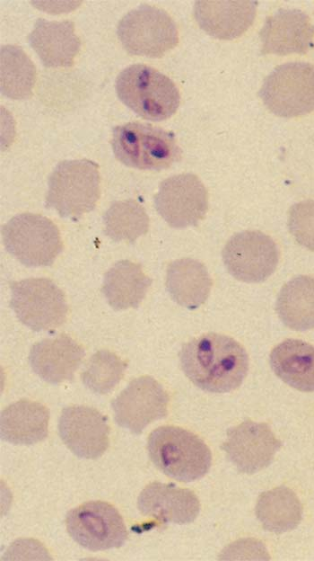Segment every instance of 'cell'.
Returning <instances> with one entry per match:
<instances>
[{"label":"cell","instance_id":"6da1fadb","mask_svg":"<svg viewBox=\"0 0 314 561\" xmlns=\"http://www.w3.org/2000/svg\"><path fill=\"white\" fill-rule=\"evenodd\" d=\"M185 375L199 388L225 393L239 387L249 370L244 347L233 338L209 333L185 343L179 352Z\"/></svg>","mask_w":314,"mask_h":561},{"label":"cell","instance_id":"7a4b0ae2","mask_svg":"<svg viewBox=\"0 0 314 561\" xmlns=\"http://www.w3.org/2000/svg\"><path fill=\"white\" fill-rule=\"evenodd\" d=\"M147 450L154 466L169 477L191 482L209 470L212 455L205 441L177 426H161L148 437Z\"/></svg>","mask_w":314,"mask_h":561},{"label":"cell","instance_id":"3957f363","mask_svg":"<svg viewBox=\"0 0 314 561\" xmlns=\"http://www.w3.org/2000/svg\"><path fill=\"white\" fill-rule=\"evenodd\" d=\"M116 92L119 100L140 117L163 120L171 117L180 102L173 81L144 64H133L117 76Z\"/></svg>","mask_w":314,"mask_h":561},{"label":"cell","instance_id":"277c9868","mask_svg":"<svg viewBox=\"0 0 314 561\" xmlns=\"http://www.w3.org/2000/svg\"><path fill=\"white\" fill-rule=\"evenodd\" d=\"M110 143L119 162L141 170L166 169L181 158L174 134L148 123L132 121L115 127Z\"/></svg>","mask_w":314,"mask_h":561},{"label":"cell","instance_id":"5b68a950","mask_svg":"<svg viewBox=\"0 0 314 561\" xmlns=\"http://www.w3.org/2000/svg\"><path fill=\"white\" fill-rule=\"evenodd\" d=\"M48 186L46 208L76 221L96 207L100 198L99 165L89 159L61 161L52 171Z\"/></svg>","mask_w":314,"mask_h":561},{"label":"cell","instance_id":"8992f818","mask_svg":"<svg viewBox=\"0 0 314 561\" xmlns=\"http://www.w3.org/2000/svg\"><path fill=\"white\" fill-rule=\"evenodd\" d=\"M2 236L7 252L28 267L51 266L63 249L57 227L39 214L14 216L2 227Z\"/></svg>","mask_w":314,"mask_h":561},{"label":"cell","instance_id":"52a82bcc","mask_svg":"<svg viewBox=\"0 0 314 561\" xmlns=\"http://www.w3.org/2000/svg\"><path fill=\"white\" fill-rule=\"evenodd\" d=\"M118 37L131 55L161 58L175 48L179 33L175 22L163 9L141 4L118 22Z\"/></svg>","mask_w":314,"mask_h":561},{"label":"cell","instance_id":"ba28073f","mask_svg":"<svg viewBox=\"0 0 314 561\" xmlns=\"http://www.w3.org/2000/svg\"><path fill=\"white\" fill-rule=\"evenodd\" d=\"M259 96L274 114L293 118L314 110V66L290 62L275 67L265 79Z\"/></svg>","mask_w":314,"mask_h":561},{"label":"cell","instance_id":"9c48e42d","mask_svg":"<svg viewBox=\"0 0 314 561\" xmlns=\"http://www.w3.org/2000/svg\"><path fill=\"white\" fill-rule=\"evenodd\" d=\"M10 307L22 324L39 332L53 330L66 319L64 292L48 278H29L10 283Z\"/></svg>","mask_w":314,"mask_h":561},{"label":"cell","instance_id":"30bf717a","mask_svg":"<svg viewBox=\"0 0 314 561\" xmlns=\"http://www.w3.org/2000/svg\"><path fill=\"white\" fill-rule=\"evenodd\" d=\"M65 526L77 544L92 551L118 548L127 539L122 516L103 501H90L71 509L65 516Z\"/></svg>","mask_w":314,"mask_h":561},{"label":"cell","instance_id":"8fae6325","mask_svg":"<svg viewBox=\"0 0 314 561\" xmlns=\"http://www.w3.org/2000/svg\"><path fill=\"white\" fill-rule=\"evenodd\" d=\"M222 261L235 279L249 283L266 280L275 271L279 252L275 242L260 231H243L225 244Z\"/></svg>","mask_w":314,"mask_h":561},{"label":"cell","instance_id":"7c38bea8","mask_svg":"<svg viewBox=\"0 0 314 561\" xmlns=\"http://www.w3.org/2000/svg\"><path fill=\"white\" fill-rule=\"evenodd\" d=\"M154 206L172 227L196 226L208 209L207 191L196 174H176L161 183L154 196Z\"/></svg>","mask_w":314,"mask_h":561},{"label":"cell","instance_id":"4fadbf2b","mask_svg":"<svg viewBox=\"0 0 314 561\" xmlns=\"http://www.w3.org/2000/svg\"><path fill=\"white\" fill-rule=\"evenodd\" d=\"M169 396L163 387L150 376L130 383L112 400L111 407L118 426L139 434L153 421L166 417Z\"/></svg>","mask_w":314,"mask_h":561},{"label":"cell","instance_id":"5bb4252c","mask_svg":"<svg viewBox=\"0 0 314 561\" xmlns=\"http://www.w3.org/2000/svg\"><path fill=\"white\" fill-rule=\"evenodd\" d=\"M58 434L65 445L82 459H98L109 445L107 417L86 405H71L62 410Z\"/></svg>","mask_w":314,"mask_h":561},{"label":"cell","instance_id":"9a60e30c","mask_svg":"<svg viewBox=\"0 0 314 561\" xmlns=\"http://www.w3.org/2000/svg\"><path fill=\"white\" fill-rule=\"evenodd\" d=\"M281 446L267 423L246 420L227 431L222 449L238 470L253 474L269 466Z\"/></svg>","mask_w":314,"mask_h":561},{"label":"cell","instance_id":"2e32d148","mask_svg":"<svg viewBox=\"0 0 314 561\" xmlns=\"http://www.w3.org/2000/svg\"><path fill=\"white\" fill-rule=\"evenodd\" d=\"M314 25L298 9H280L269 16L260 31L264 55L304 54L313 46Z\"/></svg>","mask_w":314,"mask_h":561},{"label":"cell","instance_id":"e0dca14e","mask_svg":"<svg viewBox=\"0 0 314 561\" xmlns=\"http://www.w3.org/2000/svg\"><path fill=\"white\" fill-rule=\"evenodd\" d=\"M139 512L162 522L190 523L200 511L196 495L174 484L153 482L147 485L137 499Z\"/></svg>","mask_w":314,"mask_h":561},{"label":"cell","instance_id":"ac0fdd59","mask_svg":"<svg viewBox=\"0 0 314 561\" xmlns=\"http://www.w3.org/2000/svg\"><path fill=\"white\" fill-rule=\"evenodd\" d=\"M83 357V348L70 336L62 334L34 343L29 361L32 370L41 379L59 384L74 379Z\"/></svg>","mask_w":314,"mask_h":561},{"label":"cell","instance_id":"d6986e66","mask_svg":"<svg viewBox=\"0 0 314 561\" xmlns=\"http://www.w3.org/2000/svg\"><path fill=\"white\" fill-rule=\"evenodd\" d=\"M257 2L197 1L194 16L202 30L214 38L233 40L253 23Z\"/></svg>","mask_w":314,"mask_h":561},{"label":"cell","instance_id":"ffe728a7","mask_svg":"<svg viewBox=\"0 0 314 561\" xmlns=\"http://www.w3.org/2000/svg\"><path fill=\"white\" fill-rule=\"evenodd\" d=\"M28 40L42 64L48 67L72 66L81 49V40L70 20L39 18L28 35Z\"/></svg>","mask_w":314,"mask_h":561},{"label":"cell","instance_id":"44dd1931","mask_svg":"<svg viewBox=\"0 0 314 561\" xmlns=\"http://www.w3.org/2000/svg\"><path fill=\"white\" fill-rule=\"evenodd\" d=\"M48 421L49 411L45 405L21 399L2 410L1 439L16 445L35 444L48 436Z\"/></svg>","mask_w":314,"mask_h":561},{"label":"cell","instance_id":"7402d4cb","mask_svg":"<svg viewBox=\"0 0 314 561\" xmlns=\"http://www.w3.org/2000/svg\"><path fill=\"white\" fill-rule=\"evenodd\" d=\"M275 374L292 387L314 392V346L298 339H287L270 353Z\"/></svg>","mask_w":314,"mask_h":561},{"label":"cell","instance_id":"603a6c76","mask_svg":"<svg viewBox=\"0 0 314 561\" xmlns=\"http://www.w3.org/2000/svg\"><path fill=\"white\" fill-rule=\"evenodd\" d=\"M212 285L206 267L199 261L182 258L168 265L167 290L171 298L184 307L192 310L204 304Z\"/></svg>","mask_w":314,"mask_h":561},{"label":"cell","instance_id":"cb8c5ba5","mask_svg":"<svg viewBox=\"0 0 314 561\" xmlns=\"http://www.w3.org/2000/svg\"><path fill=\"white\" fill-rule=\"evenodd\" d=\"M151 283L152 280L145 275L141 264L121 260L105 273L101 291L115 310L136 308Z\"/></svg>","mask_w":314,"mask_h":561},{"label":"cell","instance_id":"d4e9b609","mask_svg":"<svg viewBox=\"0 0 314 561\" xmlns=\"http://www.w3.org/2000/svg\"><path fill=\"white\" fill-rule=\"evenodd\" d=\"M283 324L295 331L314 328V278L299 275L281 289L275 304Z\"/></svg>","mask_w":314,"mask_h":561},{"label":"cell","instance_id":"484cf974","mask_svg":"<svg viewBox=\"0 0 314 561\" xmlns=\"http://www.w3.org/2000/svg\"><path fill=\"white\" fill-rule=\"evenodd\" d=\"M256 515L265 530L283 533L299 525L302 519V506L296 494L282 485L260 494Z\"/></svg>","mask_w":314,"mask_h":561},{"label":"cell","instance_id":"4316f807","mask_svg":"<svg viewBox=\"0 0 314 561\" xmlns=\"http://www.w3.org/2000/svg\"><path fill=\"white\" fill-rule=\"evenodd\" d=\"M36 79V68L24 50L17 45L1 48V93L8 98H29Z\"/></svg>","mask_w":314,"mask_h":561},{"label":"cell","instance_id":"83f0119b","mask_svg":"<svg viewBox=\"0 0 314 561\" xmlns=\"http://www.w3.org/2000/svg\"><path fill=\"white\" fill-rule=\"evenodd\" d=\"M104 234L114 242L133 244L149 228V218L144 207L135 200L113 202L103 216Z\"/></svg>","mask_w":314,"mask_h":561},{"label":"cell","instance_id":"f1b7e54d","mask_svg":"<svg viewBox=\"0 0 314 561\" xmlns=\"http://www.w3.org/2000/svg\"><path fill=\"white\" fill-rule=\"evenodd\" d=\"M127 364L109 350L96 352L81 374L83 384L92 392L105 395L122 379Z\"/></svg>","mask_w":314,"mask_h":561},{"label":"cell","instance_id":"f546056e","mask_svg":"<svg viewBox=\"0 0 314 561\" xmlns=\"http://www.w3.org/2000/svg\"><path fill=\"white\" fill-rule=\"evenodd\" d=\"M288 227L299 245L314 251V200H303L291 207Z\"/></svg>","mask_w":314,"mask_h":561}]
</instances>
